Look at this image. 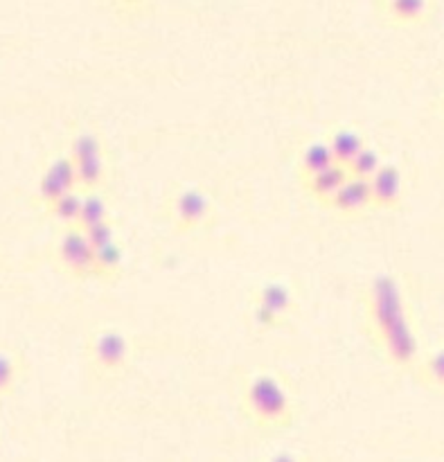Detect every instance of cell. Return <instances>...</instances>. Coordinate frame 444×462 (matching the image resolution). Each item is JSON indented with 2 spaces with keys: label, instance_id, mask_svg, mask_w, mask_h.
I'll use <instances>...</instances> for the list:
<instances>
[{
  "label": "cell",
  "instance_id": "6da1fadb",
  "mask_svg": "<svg viewBox=\"0 0 444 462\" xmlns=\"http://www.w3.org/2000/svg\"><path fill=\"white\" fill-rule=\"evenodd\" d=\"M364 320L368 337L395 368H415L422 359L420 341L411 320L406 296L393 275H379L364 296Z\"/></svg>",
  "mask_w": 444,
  "mask_h": 462
},
{
  "label": "cell",
  "instance_id": "7a4b0ae2",
  "mask_svg": "<svg viewBox=\"0 0 444 462\" xmlns=\"http://www.w3.org/2000/svg\"><path fill=\"white\" fill-rule=\"evenodd\" d=\"M242 409L255 427L280 431L293 422V402L284 383L275 374H253L242 393Z\"/></svg>",
  "mask_w": 444,
  "mask_h": 462
},
{
  "label": "cell",
  "instance_id": "3957f363",
  "mask_svg": "<svg viewBox=\"0 0 444 462\" xmlns=\"http://www.w3.org/2000/svg\"><path fill=\"white\" fill-rule=\"evenodd\" d=\"M72 165L77 170L81 192H99L108 179V156L102 143V135L95 131H79L72 135L68 149Z\"/></svg>",
  "mask_w": 444,
  "mask_h": 462
},
{
  "label": "cell",
  "instance_id": "277c9868",
  "mask_svg": "<svg viewBox=\"0 0 444 462\" xmlns=\"http://www.w3.org/2000/svg\"><path fill=\"white\" fill-rule=\"evenodd\" d=\"M86 361L95 377L116 379L131 361V343L117 329H99L86 341Z\"/></svg>",
  "mask_w": 444,
  "mask_h": 462
},
{
  "label": "cell",
  "instance_id": "5b68a950",
  "mask_svg": "<svg viewBox=\"0 0 444 462\" xmlns=\"http://www.w3.org/2000/svg\"><path fill=\"white\" fill-rule=\"evenodd\" d=\"M167 219L176 233H199L215 221L212 199L199 188H179L167 199Z\"/></svg>",
  "mask_w": 444,
  "mask_h": 462
},
{
  "label": "cell",
  "instance_id": "8992f818",
  "mask_svg": "<svg viewBox=\"0 0 444 462\" xmlns=\"http://www.w3.org/2000/svg\"><path fill=\"white\" fill-rule=\"evenodd\" d=\"M52 262L72 280H95V246L79 228H66L52 246Z\"/></svg>",
  "mask_w": 444,
  "mask_h": 462
},
{
  "label": "cell",
  "instance_id": "52a82bcc",
  "mask_svg": "<svg viewBox=\"0 0 444 462\" xmlns=\"http://www.w3.org/2000/svg\"><path fill=\"white\" fill-rule=\"evenodd\" d=\"M77 189H79V180H77L75 165L68 153H61V156H54L41 171L39 183H36V201L45 210L57 199L77 192Z\"/></svg>",
  "mask_w": 444,
  "mask_h": 462
},
{
  "label": "cell",
  "instance_id": "ba28073f",
  "mask_svg": "<svg viewBox=\"0 0 444 462\" xmlns=\"http://www.w3.org/2000/svg\"><path fill=\"white\" fill-rule=\"evenodd\" d=\"M368 183L375 210H397L404 201V174L395 162H384Z\"/></svg>",
  "mask_w": 444,
  "mask_h": 462
},
{
  "label": "cell",
  "instance_id": "9c48e42d",
  "mask_svg": "<svg viewBox=\"0 0 444 462\" xmlns=\"http://www.w3.org/2000/svg\"><path fill=\"white\" fill-rule=\"evenodd\" d=\"M332 212L341 217H361L373 208V192H370V183L365 179H356L350 174V179L341 185L332 201L328 203Z\"/></svg>",
  "mask_w": 444,
  "mask_h": 462
},
{
  "label": "cell",
  "instance_id": "30bf717a",
  "mask_svg": "<svg viewBox=\"0 0 444 462\" xmlns=\"http://www.w3.org/2000/svg\"><path fill=\"white\" fill-rule=\"evenodd\" d=\"M377 12L391 25L413 27L431 18L433 0H377Z\"/></svg>",
  "mask_w": 444,
  "mask_h": 462
},
{
  "label": "cell",
  "instance_id": "8fae6325",
  "mask_svg": "<svg viewBox=\"0 0 444 462\" xmlns=\"http://www.w3.org/2000/svg\"><path fill=\"white\" fill-rule=\"evenodd\" d=\"M347 179H350V170L338 165V162H334V165H329L328 170L319 171V174L310 176V179L301 180V183L302 188H305V192L310 194L316 203L328 208V203L332 201L334 194L341 189V185L346 183Z\"/></svg>",
  "mask_w": 444,
  "mask_h": 462
},
{
  "label": "cell",
  "instance_id": "7c38bea8",
  "mask_svg": "<svg viewBox=\"0 0 444 462\" xmlns=\"http://www.w3.org/2000/svg\"><path fill=\"white\" fill-rule=\"evenodd\" d=\"M253 302L264 307V310L273 311V314L280 316L284 323H289L293 310H296V298H293L291 289L284 282H275V280L260 284V287L255 289V293H253Z\"/></svg>",
  "mask_w": 444,
  "mask_h": 462
},
{
  "label": "cell",
  "instance_id": "4fadbf2b",
  "mask_svg": "<svg viewBox=\"0 0 444 462\" xmlns=\"http://www.w3.org/2000/svg\"><path fill=\"white\" fill-rule=\"evenodd\" d=\"M125 271V248L117 239L95 246V280L116 282Z\"/></svg>",
  "mask_w": 444,
  "mask_h": 462
},
{
  "label": "cell",
  "instance_id": "5bb4252c",
  "mask_svg": "<svg viewBox=\"0 0 444 462\" xmlns=\"http://www.w3.org/2000/svg\"><path fill=\"white\" fill-rule=\"evenodd\" d=\"M334 162L337 161H334L332 147H329L328 140H316V143H310L302 149L301 158H298V174H301V180H305L310 176L319 174V171L328 170Z\"/></svg>",
  "mask_w": 444,
  "mask_h": 462
},
{
  "label": "cell",
  "instance_id": "9a60e30c",
  "mask_svg": "<svg viewBox=\"0 0 444 462\" xmlns=\"http://www.w3.org/2000/svg\"><path fill=\"white\" fill-rule=\"evenodd\" d=\"M329 147H332L334 161L343 167H350V162L368 147L364 135L355 129H338L329 135Z\"/></svg>",
  "mask_w": 444,
  "mask_h": 462
},
{
  "label": "cell",
  "instance_id": "2e32d148",
  "mask_svg": "<svg viewBox=\"0 0 444 462\" xmlns=\"http://www.w3.org/2000/svg\"><path fill=\"white\" fill-rule=\"evenodd\" d=\"M81 203H84V192L77 189V192L66 194V197L57 199L52 206L45 208V215H48L54 224L61 226V230L77 228V224H79Z\"/></svg>",
  "mask_w": 444,
  "mask_h": 462
},
{
  "label": "cell",
  "instance_id": "e0dca14e",
  "mask_svg": "<svg viewBox=\"0 0 444 462\" xmlns=\"http://www.w3.org/2000/svg\"><path fill=\"white\" fill-rule=\"evenodd\" d=\"M106 221H113L111 208H108L102 192H84V203H81L79 224H77V228L88 233V230L97 228V226L106 224Z\"/></svg>",
  "mask_w": 444,
  "mask_h": 462
},
{
  "label": "cell",
  "instance_id": "ac0fdd59",
  "mask_svg": "<svg viewBox=\"0 0 444 462\" xmlns=\"http://www.w3.org/2000/svg\"><path fill=\"white\" fill-rule=\"evenodd\" d=\"M415 373H418L420 383L436 393H444V347L422 356L415 365Z\"/></svg>",
  "mask_w": 444,
  "mask_h": 462
},
{
  "label": "cell",
  "instance_id": "d6986e66",
  "mask_svg": "<svg viewBox=\"0 0 444 462\" xmlns=\"http://www.w3.org/2000/svg\"><path fill=\"white\" fill-rule=\"evenodd\" d=\"M23 377L21 356L9 350H0V402L7 400L16 391Z\"/></svg>",
  "mask_w": 444,
  "mask_h": 462
},
{
  "label": "cell",
  "instance_id": "ffe728a7",
  "mask_svg": "<svg viewBox=\"0 0 444 462\" xmlns=\"http://www.w3.org/2000/svg\"><path fill=\"white\" fill-rule=\"evenodd\" d=\"M382 165H384L382 153H379L377 149L370 147V144H368V147H365L364 152H361L359 156H356L355 161L350 162V167H347V170H350V174L356 176V179L370 180L375 174H377L379 167H382Z\"/></svg>",
  "mask_w": 444,
  "mask_h": 462
},
{
  "label": "cell",
  "instance_id": "44dd1931",
  "mask_svg": "<svg viewBox=\"0 0 444 462\" xmlns=\"http://www.w3.org/2000/svg\"><path fill=\"white\" fill-rule=\"evenodd\" d=\"M251 320L257 329H262V332H275V329L287 325L280 316H275L273 311L264 310V307L255 305V302H251Z\"/></svg>",
  "mask_w": 444,
  "mask_h": 462
},
{
  "label": "cell",
  "instance_id": "7402d4cb",
  "mask_svg": "<svg viewBox=\"0 0 444 462\" xmlns=\"http://www.w3.org/2000/svg\"><path fill=\"white\" fill-rule=\"evenodd\" d=\"M111 7L117 14H125V16H138V14L147 12L152 7L153 0H108Z\"/></svg>",
  "mask_w": 444,
  "mask_h": 462
},
{
  "label": "cell",
  "instance_id": "603a6c76",
  "mask_svg": "<svg viewBox=\"0 0 444 462\" xmlns=\"http://www.w3.org/2000/svg\"><path fill=\"white\" fill-rule=\"evenodd\" d=\"M269 462H301V460H298L293 454H289V451H280V454L271 456Z\"/></svg>",
  "mask_w": 444,
  "mask_h": 462
},
{
  "label": "cell",
  "instance_id": "cb8c5ba5",
  "mask_svg": "<svg viewBox=\"0 0 444 462\" xmlns=\"http://www.w3.org/2000/svg\"><path fill=\"white\" fill-rule=\"evenodd\" d=\"M440 111H442V117H444V97H442V102H440Z\"/></svg>",
  "mask_w": 444,
  "mask_h": 462
},
{
  "label": "cell",
  "instance_id": "d4e9b609",
  "mask_svg": "<svg viewBox=\"0 0 444 462\" xmlns=\"http://www.w3.org/2000/svg\"><path fill=\"white\" fill-rule=\"evenodd\" d=\"M375 3H377V0H375Z\"/></svg>",
  "mask_w": 444,
  "mask_h": 462
}]
</instances>
